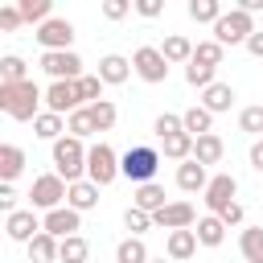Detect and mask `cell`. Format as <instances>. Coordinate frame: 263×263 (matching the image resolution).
<instances>
[{"label":"cell","mask_w":263,"mask_h":263,"mask_svg":"<svg viewBox=\"0 0 263 263\" xmlns=\"http://www.w3.org/2000/svg\"><path fill=\"white\" fill-rule=\"evenodd\" d=\"M234 99H238V95H234V86H230V82H214L210 90H201V107H205L210 115L230 111V107H234Z\"/></svg>","instance_id":"e0dca14e"},{"label":"cell","mask_w":263,"mask_h":263,"mask_svg":"<svg viewBox=\"0 0 263 263\" xmlns=\"http://www.w3.org/2000/svg\"><path fill=\"white\" fill-rule=\"evenodd\" d=\"M152 263H164V259H152Z\"/></svg>","instance_id":"816d5d0a"},{"label":"cell","mask_w":263,"mask_h":263,"mask_svg":"<svg viewBox=\"0 0 263 263\" xmlns=\"http://www.w3.org/2000/svg\"><path fill=\"white\" fill-rule=\"evenodd\" d=\"M132 205H136V210H144V214H156V210H164V205H168V197H164V185H156V181H148V185H136V193H132Z\"/></svg>","instance_id":"ffe728a7"},{"label":"cell","mask_w":263,"mask_h":263,"mask_svg":"<svg viewBox=\"0 0 263 263\" xmlns=\"http://www.w3.org/2000/svg\"><path fill=\"white\" fill-rule=\"evenodd\" d=\"M16 8H21V16H25L29 25H37V29H41V25L49 21V8H53V4H49V0H21Z\"/></svg>","instance_id":"8d00e7d4"},{"label":"cell","mask_w":263,"mask_h":263,"mask_svg":"<svg viewBox=\"0 0 263 263\" xmlns=\"http://www.w3.org/2000/svg\"><path fill=\"white\" fill-rule=\"evenodd\" d=\"M136 12L152 21V16H160V12H164V0H136Z\"/></svg>","instance_id":"f6af8a7d"},{"label":"cell","mask_w":263,"mask_h":263,"mask_svg":"<svg viewBox=\"0 0 263 263\" xmlns=\"http://www.w3.org/2000/svg\"><path fill=\"white\" fill-rule=\"evenodd\" d=\"M99 78H103V86H119V82L132 78V62H127L123 53H107V58L99 62Z\"/></svg>","instance_id":"2e32d148"},{"label":"cell","mask_w":263,"mask_h":263,"mask_svg":"<svg viewBox=\"0 0 263 263\" xmlns=\"http://www.w3.org/2000/svg\"><path fill=\"white\" fill-rule=\"evenodd\" d=\"M123 226L132 230V238H140V234H144L148 226H156V222H152V214H144V210L127 205V210H123Z\"/></svg>","instance_id":"60d3db41"},{"label":"cell","mask_w":263,"mask_h":263,"mask_svg":"<svg viewBox=\"0 0 263 263\" xmlns=\"http://www.w3.org/2000/svg\"><path fill=\"white\" fill-rule=\"evenodd\" d=\"M152 132H156L160 140H168V136H177V132H185V119H181V115H173V111H164V115H156V123H152Z\"/></svg>","instance_id":"b9f144b4"},{"label":"cell","mask_w":263,"mask_h":263,"mask_svg":"<svg viewBox=\"0 0 263 263\" xmlns=\"http://www.w3.org/2000/svg\"><path fill=\"white\" fill-rule=\"evenodd\" d=\"M58 255H62V242L53 234H45V230L29 242V263H58Z\"/></svg>","instance_id":"d4e9b609"},{"label":"cell","mask_w":263,"mask_h":263,"mask_svg":"<svg viewBox=\"0 0 263 263\" xmlns=\"http://www.w3.org/2000/svg\"><path fill=\"white\" fill-rule=\"evenodd\" d=\"M238 251L247 263H263V226H247L238 238Z\"/></svg>","instance_id":"4dcf8cb0"},{"label":"cell","mask_w":263,"mask_h":263,"mask_svg":"<svg viewBox=\"0 0 263 263\" xmlns=\"http://www.w3.org/2000/svg\"><path fill=\"white\" fill-rule=\"evenodd\" d=\"M33 37H37V45H41L45 53H62V49H70V41H74V25H70L66 16H49Z\"/></svg>","instance_id":"52a82bcc"},{"label":"cell","mask_w":263,"mask_h":263,"mask_svg":"<svg viewBox=\"0 0 263 263\" xmlns=\"http://www.w3.org/2000/svg\"><path fill=\"white\" fill-rule=\"evenodd\" d=\"M222 58H226V45H218V41H197V49H193V62H201V66H222Z\"/></svg>","instance_id":"74e56055"},{"label":"cell","mask_w":263,"mask_h":263,"mask_svg":"<svg viewBox=\"0 0 263 263\" xmlns=\"http://www.w3.org/2000/svg\"><path fill=\"white\" fill-rule=\"evenodd\" d=\"M234 193H238V181L230 177V173H218V177H210V185H205V205H210V214H226L230 205H234Z\"/></svg>","instance_id":"30bf717a"},{"label":"cell","mask_w":263,"mask_h":263,"mask_svg":"<svg viewBox=\"0 0 263 263\" xmlns=\"http://www.w3.org/2000/svg\"><path fill=\"white\" fill-rule=\"evenodd\" d=\"M86 152H90V148H82L78 136H62V140L53 144V173H58L66 185H78L82 173H86Z\"/></svg>","instance_id":"7a4b0ae2"},{"label":"cell","mask_w":263,"mask_h":263,"mask_svg":"<svg viewBox=\"0 0 263 263\" xmlns=\"http://www.w3.org/2000/svg\"><path fill=\"white\" fill-rule=\"evenodd\" d=\"M0 82H29V66H25V58L4 53V58H0Z\"/></svg>","instance_id":"d6a6232c"},{"label":"cell","mask_w":263,"mask_h":263,"mask_svg":"<svg viewBox=\"0 0 263 263\" xmlns=\"http://www.w3.org/2000/svg\"><path fill=\"white\" fill-rule=\"evenodd\" d=\"M222 0H189V16L197 21V25H218L222 21Z\"/></svg>","instance_id":"1f68e13d"},{"label":"cell","mask_w":263,"mask_h":263,"mask_svg":"<svg viewBox=\"0 0 263 263\" xmlns=\"http://www.w3.org/2000/svg\"><path fill=\"white\" fill-rule=\"evenodd\" d=\"M86 111H90V119H95V127H99V132H111V127H115V119H119V111H115V103H111V99H99V103H90Z\"/></svg>","instance_id":"836d02e7"},{"label":"cell","mask_w":263,"mask_h":263,"mask_svg":"<svg viewBox=\"0 0 263 263\" xmlns=\"http://www.w3.org/2000/svg\"><path fill=\"white\" fill-rule=\"evenodd\" d=\"M58 263H90V242H86L82 234L62 238V255H58Z\"/></svg>","instance_id":"f1b7e54d"},{"label":"cell","mask_w":263,"mask_h":263,"mask_svg":"<svg viewBox=\"0 0 263 263\" xmlns=\"http://www.w3.org/2000/svg\"><path fill=\"white\" fill-rule=\"evenodd\" d=\"M197 230H168V242H164V251H168V259H177V263H185V259H193L197 255Z\"/></svg>","instance_id":"9a60e30c"},{"label":"cell","mask_w":263,"mask_h":263,"mask_svg":"<svg viewBox=\"0 0 263 263\" xmlns=\"http://www.w3.org/2000/svg\"><path fill=\"white\" fill-rule=\"evenodd\" d=\"M197 242H201V247H222V242H226V222H222L218 214L197 218Z\"/></svg>","instance_id":"cb8c5ba5"},{"label":"cell","mask_w":263,"mask_h":263,"mask_svg":"<svg viewBox=\"0 0 263 263\" xmlns=\"http://www.w3.org/2000/svg\"><path fill=\"white\" fill-rule=\"evenodd\" d=\"M222 222H226V226H238V222H242V205L234 201V205H230V210L222 214Z\"/></svg>","instance_id":"681fc988"},{"label":"cell","mask_w":263,"mask_h":263,"mask_svg":"<svg viewBox=\"0 0 263 263\" xmlns=\"http://www.w3.org/2000/svg\"><path fill=\"white\" fill-rule=\"evenodd\" d=\"M115 177H123V173H119V156H115L111 144L99 140V144L86 152V181H95V185L103 189V185H111Z\"/></svg>","instance_id":"5b68a950"},{"label":"cell","mask_w":263,"mask_h":263,"mask_svg":"<svg viewBox=\"0 0 263 263\" xmlns=\"http://www.w3.org/2000/svg\"><path fill=\"white\" fill-rule=\"evenodd\" d=\"M251 168H255V173H263V140H255V144H251Z\"/></svg>","instance_id":"c3c4849f"},{"label":"cell","mask_w":263,"mask_h":263,"mask_svg":"<svg viewBox=\"0 0 263 263\" xmlns=\"http://www.w3.org/2000/svg\"><path fill=\"white\" fill-rule=\"evenodd\" d=\"M0 210H4V218L16 214V189L12 185H0Z\"/></svg>","instance_id":"bcb514c9"},{"label":"cell","mask_w":263,"mask_h":263,"mask_svg":"<svg viewBox=\"0 0 263 263\" xmlns=\"http://www.w3.org/2000/svg\"><path fill=\"white\" fill-rule=\"evenodd\" d=\"M222 152H226V144H222V136H214V132H210V136H197V144H193V160L205 164V168L218 164Z\"/></svg>","instance_id":"7402d4cb"},{"label":"cell","mask_w":263,"mask_h":263,"mask_svg":"<svg viewBox=\"0 0 263 263\" xmlns=\"http://www.w3.org/2000/svg\"><path fill=\"white\" fill-rule=\"evenodd\" d=\"M238 132H247V136L263 140V103H255V107H242V111H238Z\"/></svg>","instance_id":"e575fe53"},{"label":"cell","mask_w":263,"mask_h":263,"mask_svg":"<svg viewBox=\"0 0 263 263\" xmlns=\"http://www.w3.org/2000/svg\"><path fill=\"white\" fill-rule=\"evenodd\" d=\"M41 230H45V234H53V238L62 242V238H70V234H78V230H82V214H78V210H70V205L49 210V214L41 218Z\"/></svg>","instance_id":"7c38bea8"},{"label":"cell","mask_w":263,"mask_h":263,"mask_svg":"<svg viewBox=\"0 0 263 263\" xmlns=\"http://www.w3.org/2000/svg\"><path fill=\"white\" fill-rule=\"evenodd\" d=\"M193 144H197V140H193L189 132H177V136H168V140H160V148H164V156H168V160H181V164H185V160H193Z\"/></svg>","instance_id":"4316f807"},{"label":"cell","mask_w":263,"mask_h":263,"mask_svg":"<svg viewBox=\"0 0 263 263\" xmlns=\"http://www.w3.org/2000/svg\"><path fill=\"white\" fill-rule=\"evenodd\" d=\"M205 185H210V173H205V164H197V160H185V164H177V189H185V193H205Z\"/></svg>","instance_id":"d6986e66"},{"label":"cell","mask_w":263,"mask_h":263,"mask_svg":"<svg viewBox=\"0 0 263 263\" xmlns=\"http://www.w3.org/2000/svg\"><path fill=\"white\" fill-rule=\"evenodd\" d=\"M78 107H82V95H78L74 82H49V90H45V111H53V115H74Z\"/></svg>","instance_id":"8fae6325"},{"label":"cell","mask_w":263,"mask_h":263,"mask_svg":"<svg viewBox=\"0 0 263 263\" xmlns=\"http://www.w3.org/2000/svg\"><path fill=\"white\" fill-rule=\"evenodd\" d=\"M21 25H25L21 8H16V4H4V8H0V29H4V33H12V29H21Z\"/></svg>","instance_id":"ee69618b"},{"label":"cell","mask_w":263,"mask_h":263,"mask_svg":"<svg viewBox=\"0 0 263 263\" xmlns=\"http://www.w3.org/2000/svg\"><path fill=\"white\" fill-rule=\"evenodd\" d=\"M181 119H185V132L197 140V136H210V127H214V115L197 103V107H189V111H181Z\"/></svg>","instance_id":"83f0119b"},{"label":"cell","mask_w":263,"mask_h":263,"mask_svg":"<svg viewBox=\"0 0 263 263\" xmlns=\"http://www.w3.org/2000/svg\"><path fill=\"white\" fill-rule=\"evenodd\" d=\"M62 132H66V119L53 115V111H41V115L33 119V136H37V140H53V144H58Z\"/></svg>","instance_id":"484cf974"},{"label":"cell","mask_w":263,"mask_h":263,"mask_svg":"<svg viewBox=\"0 0 263 263\" xmlns=\"http://www.w3.org/2000/svg\"><path fill=\"white\" fill-rule=\"evenodd\" d=\"M132 8H136L132 0H103V16H107V21H123Z\"/></svg>","instance_id":"7bdbcfd3"},{"label":"cell","mask_w":263,"mask_h":263,"mask_svg":"<svg viewBox=\"0 0 263 263\" xmlns=\"http://www.w3.org/2000/svg\"><path fill=\"white\" fill-rule=\"evenodd\" d=\"M25 173V148L21 144H0V181L12 185Z\"/></svg>","instance_id":"ac0fdd59"},{"label":"cell","mask_w":263,"mask_h":263,"mask_svg":"<svg viewBox=\"0 0 263 263\" xmlns=\"http://www.w3.org/2000/svg\"><path fill=\"white\" fill-rule=\"evenodd\" d=\"M193 49H197V45H193L189 37H181V33H168L164 45H160V53H164L168 66H173V62H185V66H189V62H193Z\"/></svg>","instance_id":"44dd1931"},{"label":"cell","mask_w":263,"mask_h":263,"mask_svg":"<svg viewBox=\"0 0 263 263\" xmlns=\"http://www.w3.org/2000/svg\"><path fill=\"white\" fill-rule=\"evenodd\" d=\"M247 53H251V58H263V29H255V33H251V41H247Z\"/></svg>","instance_id":"7dc6e473"},{"label":"cell","mask_w":263,"mask_h":263,"mask_svg":"<svg viewBox=\"0 0 263 263\" xmlns=\"http://www.w3.org/2000/svg\"><path fill=\"white\" fill-rule=\"evenodd\" d=\"M66 205L70 210H95L99 205V185L95 181H78V185H70V193H66Z\"/></svg>","instance_id":"603a6c76"},{"label":"cell","mask_w":263,"mask_h":263,"mask_svg":"<svg viewBox=\"0 0 263 263\" xmlns=\"http://www.w3.org/2000/svg\"><path fill=\"white\" fill-rule=\"evenodd\" d=\"M66 132H70V136H78V140H86V136H95L99 127H95L90 111H86V107H78V111H74V115L66 119Z\"/></svg>","instance_id":"f35d334b"},{"label":"cell","mask_w":263,"mask_h":263,"mask_svg":"<svg viewBox=\"0 0 263 263\" xmlns=\"http://www.w3.org/2000/svg\"><path fill=\"white\" fill-rule=\"evenodd\" d=\"M4 234L12 238V242H33L37 234H41V218L33 214V210H16V214H8L4 218Z\"/></svg>","instance_id":"4fadbf2b"},{"label":"cell","mask_w":263,"mask_h":263,"mask_svg":"<svg viewBox=\"0 0 263 263\" xmlns=\"http://www.w3.org/2000/svg\"><path fill=\"white\" fill-rule=\"evenodd\" d=\"M238 8H242V12H251V16H255V12H263V0H238Z\"/></svg>","instance_id":"f907efd6"},{"label":"cell","mask_w":263,"mask_h":263,"mask_svg":"<svg viewBox=\"0 0 263 263\" xmlns=\"http://www.w3.org/2000/svg\"><path fill=\"white\" fill-rule=\"evenodd\" d=\"M251 33H255V16L242 12V8L222 12V21L214 25V41H218V45H247Z\"/></svg>","instance_id":"277c9868"},{"label":"cell","mask_w":263,"mask_h":263,"mask_svg":"<svg viewBox=\"0 0 263 263\" xmlns=\"http://www.w3.org/2000/svg\"><path fill=\"white\" fill-rule=\"evenodd\" d=\"M115 263H152V255H148V247H144V238H123L119 247H115Z\"/></svg>","instance_id":"f546056e"},{"label":"cell","mask_w":263,"mask_h":263,"mask_svg":"<svg viewBox=\"0 0 263 263\" xmlns=\"http://www.w3.org/2000/svg\"><path fill=\"white\" fill-rule=\"evenodd\" d=\"M74 86H78V95H82V103H86V107L103 99V78H99V74H82Z\"/></svg>","instance_id":"ab89813d"},{"label":"cell","mask_w":263,"mask_h":263,"mask_svg":"<svg viewBox=\"0 0 263 263\" xmlns=\"http://www.w3.org/2000/svg\"><path fill=\"white\" fill-rule=\"evenodd\" d=\"M214 74H218V70H214V66H201V62H189V66H185V82L197 86V90H210V86L218 82Z\"/></svg>","instance_id":"d590c367"},{"label":"cell","mask_w":263,"mask_h":263,"mask_svg":"<svg viewBox=\"0 0 263 263\" xmlns=\"http://www.w3.org/2000/svg\"><path fill=\"white\" fill-rule=\"evenodd\" d=\"M156 168H160V152L148 148V144H136V148H127V152L119 156V173H123L127 181H136V185H148V181L156 177Z\"/></svg>","instance_id":"3957f363"},{"label":"cell","mask_w":263,"mask_h":263,"mask_svg":"<svg viewBox=\"0 0 263 263\" xmlns=\"http://www.w3.org/2000/svg\"><path fill=\"white\" fill-rule=\"evenodd\" d=\"M45 103V90H37V82L29 78V82H0V111L8 115V119H37L41 107Z\"/></svg>","instance_id":"6da1fadb"},{"label":"cell","mask_w":263,"mask_h":263,"mask_svg":"<svg viewBox=\"0 0 263 263\" xmlns=\"http://www.w3.org/2000/svg\"><path fill=\"white\" fill-rule=\"evenodd\" d=\"M70 193V185L58 177V173H45V177H33V189H29V210H62V197Z\"/></svg>","instance_id":"8992f818"},{"label":"cell","mask_w":263,"mask_h":263,"mask_svg":"<svg viewBox=\"0 0 263 263\" xmlns=\"http://www.w3.org/2000/svg\"><path fill=\"white\" fill-rule=\"evenodd\" d=\"M193 218H197V210L189 201H168L164 210L152 214V222L164 226V230H193Z\"/></svg>","instance_id":"5bb4252c"},{"label":"cell","mask_w":263,"mask_h":263,"mask_svg":"<svg viewBox=\"0 0 263 263\" xmlns=\"http://www.w3.org/2000/svg\"><path fill=\"white\" fill-rule=\"evenodd\" d=\"M132 70L144 78V82H164L168 78V62H164V53L156 49V45H140L136 53H132Z\"/></svg>","instance_id":"9c48e42d"},{"label":"cell","mask_w":263,"mask_h":263,"mask_svg":"<svg viewBox=\"0 0 263 263\" xmlns=\"http://www.w3.org/2000/svg\"><path fill=\"white\" fill-rule=\"evenodd\" d=\"M41 70L53 78V82H78L82 78V58L74 49H62V53H41Z\"/></svg>","instance_id":"ba28073f"}]
</instances>
